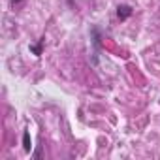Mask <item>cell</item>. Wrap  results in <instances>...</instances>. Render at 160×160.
I'll return each instance as SVG.
<instances>
[{"instance_id":"obj_3","label":"cell","mask_w":160,"mask_h":160,"mask_svg":"<svg viewBox=\"0 0 160 160\" xmlns=\"http://www.w3.org/2000/svg\"><path fill=\"white\" fill-rule=\"evenodd\" d=\"M42 45H43V42H40L38 45H30V51H32L36 57H40V55H42Z\"/></svg>"},{"instance_id":"obj_4","label":"cell","mask_w":160,"mask_h":160,"mask_svg":"<svg viewBox=\"0 0 160 160\" xmlns=\"http://www.w3.org/2000/svg\"><path fill=\"white\" fill-rule=\"evenodd\" d=\"M12 2H13V4H17V2H21V0H12Z\"/></svg>"},{"instance_id":"obj_1","label":"cell","mask_w":160,"mask_h":160,"mask_svg":"<svg viewBox=\"0 0 160 160\" xmlns=\"http://www.w3.org/2000/svg\"><path fill=\"white\" fill-rule=\"evenodd\" d=\"M132 15V8L130 6H126V4H122V6H119L117 8V17L121 19V21H124V19H128Z\"/></svg>"},{"instance_id":"obj_2","label":"cell","mask_w":160,"mask_h":160,"mask_svg":"<svg viewBox=\"0 0 160 160\" xmlns=\"http://www.w3.org/2000/svg\"><path fill=\"white\" fill-rule=\"evenodd\" d=\"M23 147H25V151H27V152L32 149V145H30V134H28V132H25V134H23Z\"/></svg>"}]
</instances>
